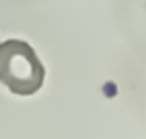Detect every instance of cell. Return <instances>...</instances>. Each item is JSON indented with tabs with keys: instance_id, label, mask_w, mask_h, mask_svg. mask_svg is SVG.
<instances>
[{
	"instance_id": "obj_1",
	"label": "cell",
	"mask_w": 146,
	"mask_h": 139,
	"mask_svg": "<svg viewBox=\"0 0 146 139\" xmlns=\"http://www.w3.org/2000/svg\"><path fill=\"white\" fill-rule=\"evenodd\" d=\"M45 80V68L35 49L21 39L0 43V82L13 94L31 96Z\"/></svg>"
}]
</instances>
